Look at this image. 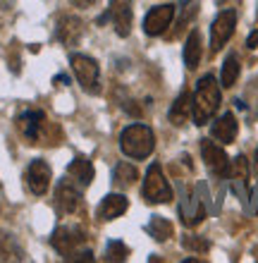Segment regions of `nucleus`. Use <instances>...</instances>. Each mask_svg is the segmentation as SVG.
<instances>
[{
  "mask_svg": "<svg viewBox=\"0 0 258 263\" xmlns=\"http://www.w3.org/2000/svg\"><path fill=\"white\" fill-rule=\"evenodd\" d=\"M201 34L199 31H191L187 39V43H184V65H187V69H196L199 67V63H201Z\"/></svg>",
  "mask_w": 258,
  "mask_h": 263,
  "instance_id": "6ab92c4d",
  "label": "nucleus"
},
{
  "mask_svg": "<svg viewBox=\"0 0 258 263\" xmlns=\"http://www.w3.org/2000/svg\"><path fill=\"white\" fill-rule=\"evenodd\" d=\"M234 27H237V12L234 10H223L217 14L213 27H210V53H217L230 41L232 34H234Z\"/></svg>",
  "mask_w": 258,
  "mask_h": 263,
  "instance_id": "0eeeda50",
  "label": "nucleus"
},
{
  "mask_svg": "<svg viewBox=\"0 0 258 263\" xmlns=\"http://www.w3.org/2000/svg\"><path fill=\"white\" fill-rule=\"evenodd\" d=\"M189 118H191V93H189V91H182L180 96H177V101L172 103V108H170V122L180 127V125H184Z\"/></svg>",
  "mask_w": 258,
  "mask_h": 263,
  "instance_id": "a211bd4d",
  "label": "nucleus"
},
{
  "mask_svg": "<svg viewBox=\"0 0 258 263\" xmlns=\"http://www.w3.org/2000/svg\"><path fill=\"white\" fill-rule=\"evenodd\" d=\"M10 7V0H0V10H7Z\"/></svg>",
  "mask_w": 258,
  "mask_h": 263,
  "instance_id": "cd10ccee",
  "label": "nucleus"
},
{
  "mask_svg": "<svg viewBox=\"0 0 258 263\" xmlns=\"http://www.w3.org/2000/svg\"><path fill=\"white\" fill-rule=\"evenodd\" d=\"M24 251L19 249V244L14 242L12 235H0V261H22Z\"/></svg>",
  "mask_w": 258,
  "mask_h": 263,
  "instance_id": "412c9836",
  "label": "nucleus"
},
{
  "mask_svg": "<svg viewBox=\"0 0 258 263\" xmlns=\"http://www.w3.org/2000/svg\"><path fill=\"white\" fill-rule=\"evenodd\" d=\"M112 180H115L117 187H132L134 182L139 180V170H136L134 165H129V163H120V165L115 167Z\"/></svg>",
  "mask_w": 258,
  "mask_h": 263,
  "instance_id": "4be33fe9",
  "label": "nucleus"
},
{
  "mask_svg": "<svg viewBox=\"0 0 258 263\" xmlns=\"http://www.w3.org/2000/svg\"><path fill=\"white\" fill-rule=\"evenodd\" d=\"M120 148L127 158L144 160L148 158L155 148V134L146 125H129L120 134Z\"/></svg>",
  "mask_w": 258,
  "mask_h": 263,
  "instance_id": "f03ea898",
  "label": "nucleus"
},
{
  "mask_svg": "<svg viewBox=\"0 0 258 263\" xmlns=\"http://www.w3.org/2000/svg\"><path fill=\"white\" fill-rule=\"evenodd\" d=\"M230 177H232V189L237 192V196L246 203V184H249V160L246 156H237L230 163Z\"/></svg>",
  "mask_w": 258,
  "mask_h": 263,
  "instance_id": "4468645a",
  "label": "nucleus"
},
{
  "mask_svg": "<svg viewBox=\"0 0 258 263\" xmlns=\"http://www.w3.org/2000/svg\"><path fill=\"white\" fill-rule=\"evenodd\" d=\"M17 129L29 144H50V122L46 120V112L41 110H27L17 118Z\"/></svg>",
  "mask_w": 258,
  "mask_h": 263,
  "instance_id": "7ed1b4c3",
  "label": "nucleus"
},
{
  "mask_svg": "<svg viewBox=\"0 0 258 263\" xmlns=\"http://www.w3.org/2000/svg\"><path fill=\"white\" fill-rule=\"evenodd\" d=\"M53 247H55V251L60 254L63 258H67V261H77V256L82 254V251H86V237L82 230L77 228H57L55 232H53Z\"/></svg>",
  "mask_w": 258,
  "mask_h": 263,
  "instance_id": "20e7f679",
  "label": "nucleus"
},
{
  "mask_svg": "<svg viewBox=\"0 0 258 263\" xmlns=\"http://www.w3.org/2000/svg\"><path fill=\"white\" fill-rule=\"evenodd\" d=\"M253 167H256V173H258V148H256V158H253Z\"/></svg>",
  "mask_w": 258,
  "mask_h": 263,
  "instance_id": "c85d7f7f",
  "label": "nucleus"
},
{
  "mask_svg": "<svg viewBox=\"0 0 258 263\" xmlns=\"http://www.w3.org/2000/svg\"><path fill=\"white\" fill-rule=\"evenodd\" d=\"M112 20V27L117 36H129L132 31V0H110V10H108Z\"/></svg>",
  "mask_w": 258,
  "mask_h": 263,
  "instance_id": "f8f14e48",
  "label": "nucleus"
},
{
  "mask_svg": "<svg viewBox=\"0 0 258 263\" xmlns=\"http://www.w3.org/2000/svg\"><path fill=\"white\" fill-rule=\"evenodd\" d=\"M180 3H182V5H184V7H187L189 3H191V0H180Z\"/></svg>",
  "mask_w": 258,
  "mask_h": 263,
  "instance_id": "c756f323",
  "label": "nucleus"
},
{
  "mask_svg": "<svg viewBox=\"0 0 258 263\" xmlns=\"http://www.w3.org/2000/svg\"><path fill=\"white\" fill-rule=\"evenodd\" d=\"M217 108H220V84L215 82L213 74H206L199 79L194 101H191V118H194V125L203 127L208 120H213Z\"/></svg>",
  "mask_w": 258,
  "mask_h": 263,
  "instance_id": "f257e3e1",
  "label": "nucleus"
},
{
  "mask_svg": "<svg viewBox=\"0 0 258 263\" xmlns=\"http://www.w3.org/2000/svg\"><path fill=\"white\" fill-rule=\"evenodd\" d=\"M239 60H237V55H230L227 60H225V65H223V74H220V86H225V89H232L234 84H237V79H239Z\"/></svg>",
  "mask_w": 258,
  "mask_h": 263,
  "instance_id": "5701e85b",
  "label": "nucleus"
},
{
  "mask_svg": "<svg viewBox=\"0 0 258 263\" xmlns=\"http://www.w3.org/2000/svg\"><path fill=\"white\" fill-rule=\"evenodd\" d=\"M184 247L187 249H194V251H208V247L210 244L206 242V239H199V237H184Z\"/></svg>",
  "mask_w": 258,
  "mask_h": 263,
  "instance_id": "393cba45",
  "label": "nucleus"
},
{
  "mask_svg": "<svg viewBox=\"0 0 258 263\" xmlns=\"http://www.w3.org/2000/svg\"><path fill=\"white\" fill-rule=\"evenodd\" d=\"M67 175H70L72 180L77 182L79 187H89L96 173H93V165H91V160H86L84 156H77V158L72 160L70 165H67Z\"/></svg>",
  "mask_w": 258,
  "mask_h": 263,
  "instance_id": "f3484780",
  "label": "nucleus"
},
{
  "mask_svg": "<svg viewBox=\"0 0 258 263\" xmlns=\"http://www.w3.org/2000/svg\"><path fill=\"white\" fill-rule=\"evenodd\" d=\"M144 199L146 203H168L172 201V187L163 175V167L158 163L148 167L146 180H144Z\"/></svg>",
  "mask_w": 258,
  "mask_h": 263,
  "instance_id": "39448f33",
  "label": "nucleus"
},
{
  "mask_svg": "<svg viewBox=\"0 0 258 263\" xmlns=\"http://www.w3.org/2000/svg\"><path fill=\"white\" fill-rule=\"evenodd\" d=\"M127 256H129V249L120 239H115V242H110L105 247V261H125Z\"/></svg>",
  "mask_w": 258,
  "mask_h": 263,
  "instance_id": "b1692460",
  "label": "nucleus"
},
{
  "mask_svg": "<svg viewBox=\"0 0 258 263\" xmlns=\"http://www.w3.org/2000/svg\"><path fill=\"white\" fill-rule=\"evenodd\" d=\"M72 69L77 74V82L82 84L84 91H91V93H98L101 86H98V79H101V69H98V63L89 55H72Z\"/></svg>",
  "mask_w": 258,
  "mask_h": 263,
  "instance_id": "423d86ee",
  "label": "nucleus"
},
{
  "mask_svg": "<svg viewBox=\"0 0 258 263\" xmlns=\"http://www.w3.org/2000/svg\"><path fill=\"white\" fill-rule=\"evenodd\" d=\"M172 20H174V5H170V3L155 5L144 17V31H146V36H161L168 31Z\"/></svg>",
  "mask_w": 258,
  "mask_h": 263,
  "instance_id": "1a4fd4ad",
  "label": "nucleus"
},
{
  "mask_svg": "<svg viewBox=\"0 0 258 263\" xmlns=\"http://www.w3.org/2000/svg\"><path fill=\"white\" fill-rule=\"evenodd\" d=\"M127 206H129V201H127L122 194H108L101 203H98L96 215H98V220H103V222L115 220V218H120V215L125 213Z\"/></svg>",
  "mask_w": 258,
  "mask_h": 263,
  "instance_id": "dca6fc26",
  "label": "nucleus"
},
{
  "mask_svg": "<svg viewBox=\"0 0 258 263\" xmlns=\"http://www.w3.org/2000/svg\"><path fill=\"white\" fill-rule=\"evenodd\" d=\"M246 48H258V31H251L246 39Z\"/></svg>",
  "mask_w": 258,
  "mask_h": 263,
  "instance_id": "bb28decb",
  "label": "nucleus"
},
{
  "mask_svg": "<svg viewBox=\"0 0 258 263\" xmlns=\"http://www.w3.org/2000/svg\"><path fill=\"white\" fill-rule=\"evenodd\" d=\"M172 232H174L172 222L168 218H163V215H153L148 220V235L153 237L155 242H168L170 237H172Z\"/></svg>",
  "mask_w": 258,
  "mask_h": 263,
  "instance_id": "aec40b11",
  "label": "nucleus"
},
{
  "mask_svg": "<svg viewBox=\"0 0 258 263\" xmlns=\"http://www.w3.org/2000/svg\"><path fill=\"white\" fill-rule=\"evenodd\" d=\"M74 7H82V10H86V7H93L98 3V0H70Z\"/></svg>",
  "mask_w": 258,
  "mask_h": 263,
  "instance_id": "a878e982",
  "label": "nucleus"
},
{
  "mask_svg": "<svg viewBox=\"0 0 258 263\" xmlns=\"http://www.w3.org/2000/svg\"><path fill=\"white\" fill-rule=\"evenodd\" d=\"M55 201L60 213H74L82 203V192L74 187V180H63L55 189Z\"/></svg>",
  "mask_w": 258,
  "mask_h": 263,
  "instance_id": "ddd939ff",
  "label": "nucleus"
},
{
  "mask_svg": "<svg viewBox=\"0 0 258 263\" xmlns=\"http://www.w3.org/2000/svg\"><path fill=\"white\" fill-rule=\"evenodd\" d=\"M55 34H57V39H60V43L74 48V46H79V41L84 39V22L79 20V17H74V14H63V17L57 20Z\"/></svg>",
  "mask_w": 258,
  "mask_h": 263,
  "instance_id": "9b49d317",
  "label": "nucleus"
},
{
  "mask_svg": "<svg viewBox=\"0 0 258 263\" xmlns=\"http://www.w3.org/2000/svg\"><path fill=\"white\" fill-rule=\"evenodd\" d=\"M237 132H239V125H237V118H234L232 112L220 115V118L213 122V127H210L213 139H217L220 144H232V141L237 139Z\"/></svg>",
  "mask_w": 258,
  "mask_h": 263,
  "instance_id": "2eb2a0df",
  "label": "nucleus"
},
{
  "mask_svg": "<svg viewBox=\"0 0 258 263\" xmlns=\"http://www.w3.org/2000/svg\"><path fill=\"white\" fill-rule=\"evenodd\" d=\"M201 156H203V160H206L208 170L215 175V177L230 175V158H227V153H225L223 146H217V144H213V141H208V139H203Z\"/></svg>",
  "mask_w": 258,
  "mask_h": 263,
  "instance_id": "9d476101",
  "label": "nucleus"
},
{
  "mask_svg": "<svg viewBox=\"0 0 258 263\" xmlns=\"http://www.w3.org/2000/svg\"><path fill=\"white\" fill-rule=\"evenodd\" d=\"M24 180H27V187H29V192H31V194L43 196L46 192H48V187H50V180H53L50 165L46 163V160H41V158L31 160V163H29V167H27Z\"/></svg>",
  "mask_w": 258,
  "mask_h": 263,
  "instance_id": "6e6552de",
  "label": "nucleus"
}]
</instances>
